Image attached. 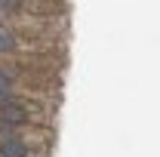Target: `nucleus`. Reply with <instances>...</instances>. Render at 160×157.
<instances>
[{"label":"nucleus","mask_w":160,"mask_h":157,"mask_svg":"<svg viewBox=\"0 0 160 157\" xmlns=\"http://www.w3.org/2000/svg\"><path fill=\"white\" fill-rule=\"evenodd\" d=\"M3 19H6V16H3V13H0V22H3Z\"/></svg>","instance_id":"1"}]
</instances>
